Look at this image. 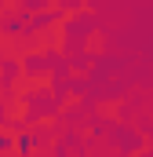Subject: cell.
I'll list each match as a JSON object with an SVG mask.
<instances>
[{
    "label": "cell",
    "mask_w": 153,
    "mask_h": 157,
    "mask_svg": "<svg viewBox=\"0 0 153 157\" xmlns=\"http://www.w3.org/2000/svg\"><path fill=\"white\" fill-rule=\"evenodd\" d=\"M7 143H11V139H7V135H0V154L7 150Z\"/></svg>",
    "instance_id": "6da1fadb"
}]
</instances>
